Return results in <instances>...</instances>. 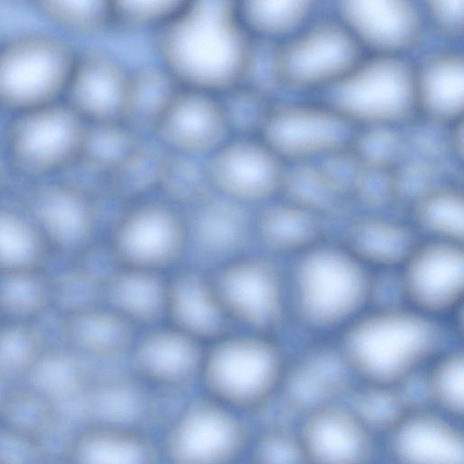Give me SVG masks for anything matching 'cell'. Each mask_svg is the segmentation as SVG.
Masks as SVG:
<instances>
[{"mask_svg": "<svg viewBox=\"0 0 464 464\" xmlns=\"http://www.w3.org/2000/svg\"><path fill=\"white\" fill-rule=\"evenodd\" d=\"M148 135L169 154L204 159L229 133L218 95L179 88Z\"/></svg>", "mask_w": 464, "mask_h": 464, "instance_id": "e0dca14e", "label": "cell"}, {"mask_svg": "<svg viewBox=\"0 0 464 464\" xmlns=\"http://www.w3.org/2000/svg\"><path fill=\"white\" fill-rule=\"evenodd\" d=\"M81 44L40 25L0 41V106L23 112L64 94Z\"/></svg>", "mask_w": 464, "mask_h": 464, "instance_id": "5b68a950", "label": "cell"}, {"mask_svg": "<svg viewBox=\"0 0 464 464\" xmlns=\"http://www.w3.org/2000/svg\"><path fill=\"white\" fill-rule=\"evenodd\" d=\"M5 34V33L3 32V30L0 27V41L2 40V38L4 37Z\"/></svg>", "mask_w": 464, "mask_h": 464, "instance_id": "db71d44e", "label": "cell"}, {"mask_svg": "<svg viewBox=\"0 0 464 464\" xmlns=\"http://www.w3.org/2000/svg\"><path fill=\"white\" fill-rule=\"evenodd\" d=\"M50 346L39 322L0 323V382H25Z\"/></svg>", "mask_w": 464, "mask_h": 464, "instance_id": "60d3db41", "label": "cell"}, {"mask_svg": "<svg viewBox=\"0 0 464 464\" xmlns=\"http://www.w3.org/2000/svg\"><path fill=\"white\" fill-rule=\"evenodd\" d=\"M286 278L289 312L314 332L341 331L374 293L371 269L341 242L323 238L293 256Z\"/></svg>", "mask_w": 464, "mask_h": 464, "instance_id": "3957f363", "label": "cell"}, {"mask_svg": "<svg viewBox=\"0 0 464 464\" xmlns=\"http://www.w3.org/2000/svg\"><path fill=\"white\" fill-rule=\"evenodd\" d=\"M427 26L443 38L456 41L462 37L464 0H416Z\"/></svg>", "mask_w": 464, "mask_h": 464, "instance_id": "681fc988", "label": "cell"}, {"mask_svg": "<svg viewBox=\"0 0 464 464\" xmlns=\"http://www.w3.org/2000/svg\"><path fill=\"white\" fill-rule=\"evenodd\" d=\"M6 178V169L3 160L0 158V188L4 185Z\"/></svg>", "mask_w": 464, "mask_h": 464, "instance_id": "f5cc1de1", "label": "cell"}, {"mask_svg": "<svg viewBox=\"0 0 464 464\" xmlns=\"http://www.w3.org/2000/svg\"><path fill=\"white\" fill-rule=\"evenodd\" d=\"M44 443L0 424V462L38 463L44 461Z\"/></svg>", "mask_w": 464, "mask_h": 464, "instance_id": "f907efd6", "label": "cell"}, {"mask_svg": "<svg viewBox=\"0 0 464 464\" xmlns=\"http://www.w3.org/2000/svg\"><path fill=\"white\" fill-rule=\"evenodd\" d=\"M416 115L440 126L462 121L464 60L454 49L437 50L413 65Z\"/></svg>", "mask_w": 464, "mask_h": 464, "instance_id": "d4e9b609", "label": "cell"}, {"mask_svg": "<svg viewBox=\"0 0 464 464\" xmlns=\"http://www.w3.org/2000/svg\"><path fill=\"white\" fill-rule=\"evenodd\" d=\"M179 87L162 66L150 57L132 66L124 121L148 135L156 119Z\"/></svg>", "mask_w": 464, "mask_h": 464, "instance_id": "d590c367", "label": "cell"}, {"mask_svg": "<svg viewBox=\"0 0 464 464\" xmlns=\"http://www.w3.org/2000/svg\"><path fill=\"white\" fill-rule=\"evenodd\" d=\"M418 241L410 221L369 212L349 221L340 242L372 270L398 268Z\"/></svg>", "mask_w": 464, "mask_h": 464, "instance_id": "83f0119b", "label": "cell"}, {"mask_svg": "<svg viewBox=\"0 0 464 464\" xmlns=\"http://www.w3.org/2000/svg\"><path fill=\"white\" fill-rule=\"evenodd\" d=\"M168 157L150 136L144 135L128 157L104 179L121 205L156 195Z\"/></svg>", "mask_w": 464, "mask_h": 464, "instance_id": "8d00e7d4", "label": "cell"}, {"mask_svg": "<svg viewBox=\"0 0 464 464\" xmlns=\"http://www.w3.org/2000/svg\"><path fill=\"white\" fill-rule=\"evenodd\" d=\"M135 327L103 303L63 314L62 343L84 360L111 361L128 354Z\"/></svg>", "mask_w": 464, "mask_h": 464, "instance_id": "484cf974", "label": "cell"}, {"mask_svg": "<svg viewBox=\"0 0 464 464\" xmlns=\"http://www.w3.org/2000/svg\"><path fill=\"white\" fill-rule=\"evenodd\" d=\"M209 193L203 159L168 153L157 195L184 211Z\"/></svg>", "mask_w": 464, "mask_h": 464, "instance_id": "ee69618b", "label": "cell"}, {"mask_svg": "<svg viewBox=\"0 0 464 464\" xmlns=\"http://www.w3.org/2000/svg\"><path fill=\"white\" fill-rule=\"evenodd\" d=\"M355 131V127L321 99L271 101L257 136L285 164H294L349 150Z\"/></svg>", "mask_w": 464, "mask_h": 464, "instance_id": "8fae6325", "label": "cell"}, {"mask_svg": "<svg viewBox=\"0 0 464 464\" xmlns=\"http://www.w3.org/2000/svg\"><path fill=\"white\" fill-rule=\"evenodd\" d=\"M218 97L229 135L257 136L271 102L267 93L244 83Z\"/></svg>", "mask_w": 464, "mask_h": 464, "instance_id": "7dc6e473", "label": "cell"}, {"mask_svg": "<svg viewBox=\"0 0 464 464\" xmlns=\"http://www.w3.org/2000/svg\"><path fill=\"white\" fill-rule=\"evenodd\" d=\"M430 362L425 391L431 408L452 419L461 417L464 405L462 351L440 352Z\"/></svg>", "mask_w": 464, "mask_h": 464, "instance_id": "7bdbcfd3", "label": "cell"}, {"mask_svg": "<svg viewBox=\"0 0 464 464\" xmlns=\"http://www.w3.org/2000/svg\"><path fill=\"white\" fill-rule=\"evenodd\" d=\"M142 136L124 121L87 123L79 160L106 177L128 157Z\"/></svg>", "mask_w": 464, "mask_h": 464, "instance_id": "b9f144b4", "label": "cell"}, {"mask_svg": "<svg viewBox=\"0 0 464 464\" xmlns=\"http://www.w3.org/2000/svg\"><path fill=\"white\" fill-rule=\"evenodd\" d=\"M248 451L258 463L295 464L305 462L296 430L273 425L264 430L253 441Z\"/></svg>", "mask_w": 464, "mask_h": 464, "instance_id": "c3c4849f", "label": "cell"}, {"mask_svg": "<svg viewBox=\"0 0 464 464\" xmlns=\"http://www.w3.org/2000/svg\"><path fill=\"white\" fill-rule=\"evenodd\" d=\"M203 162L211 192L247 208L280 195L286 164L258 136L229 135Z\"/></svg>", "mask_w": 464, "mask_h": 464, "instance_id": "7c38bea8", "label": "cell"}, {"mask_svg": "<svg viewBox=\"0 0 464 464\" xmlns=\"http://www.w3.org/2000/svg\"><path fill=\"white\" fill-rule=\"evenodd\" d=\"M270 46L271 81L291 92L320 93L363 55L358 43L335 16L314 18Z\"/></svg>", "mask_w": 464, "mask_h": 464, "instance_id": "ba28073f", "label": "cell"}, {"mask_svg": "<svg viewBox=\"0 0 464 464\" xmlns=\"http://www.w3.org/2000/svg\"><path fill=\"white\" fill-rule=\"evenodd\" d=\"M49 248L29 215L0 205V275L42 269Z\"/></svg>", "mask_w": 464, "mask_h": 464, "instance_id": "74e56055", "label": "cell"}, {"mask_svg": "<svg viewBox=\"0 0 464 464\" xmlns=\"http://www.w3.org/2000/svg\"><path fill=\"white\" fill-rule=\"evenodd\" d=\"M2 321H3V317H2V315H1V314H0V323H1Z\"/></svg>", "mask_w": 464, "mask_h": 464, "instance_id": "9f6ffc18", "label": "cell"}, {"mask_svg": "<svg viewBox=\"0 0 464 464\" xmlns=\"http://www.w3.org/2000/svg\"><path fill=\"white\" fill-rule=\"evenodd\" d=\"M396 462L462 464L464 438L453 419L433 408L410 406L385 433Z\"/></svg>", "mask_w": 464, "mask_h": 464, "instance_id": "603a6c76", "label": "cell"}, {"mask_svg": "<svg viewBox=\"0 0 464 464\" xmlns=\"http://www.w3.org/2000/svg\"><path fill=\"white\" fill-rule=\"evenodd\" d=\"M260 45L235 0H188L150 36L152 57L179 88L216 95L246 82Z\"/></svg>", "mask_w": 464, "mask_h": 464, "instance_id": "6da1fadb", "label": "cell"}, {"mask_svg": "<svg viewBox=\"0 0 464 464\" xmlns=\"http://www.w3.org/2000/svg\"><path fill=\"white\" fill-rule=\"evenodd\" d=\"M398 269L399 288L409 307L437 318L461 306L463 243L419 240Z\"/></svg>", "mask_w": 464, "mask_h": 464, "instance_id": "9a60e30c", "label": "cell"}, {"mask_svg": "<svg viewBox=\"0 0 464 464\" xmlns=\"http://www.w3.org/2000/svg\"><path fill=\"white\" fill-rule=\"evenodd\" d=\"M322 216L283 197L252 209L253 244L271 256H292L321 240Z\"/></svg>", "mask_w": 464, "mask_h": 464, "instance_id": "4316f807", "label": "cell"}, {"mask_svg": "<svg viewBox=\"0 0 464 464\" xmlns=\"http://www.w3.org/2000/svg\"><path fill=\"white\" fill-rule=\"evenodd\" d=\"M337 346L362 383L399 387L440 353L435 317L408 305L363 311L341 331Z\"/></svg>", "mask_w": 464, "mask_h": 464, "instance_id": "7a4b0ae2", "label": "cell"}, {"mask_svg": "<svg viewBox=\"0 0 464 464\" xmlns=\"http://www.w3.org/2000/svg\"><path fill=\"white\" fill-rule=\"evenodd\" d=\"M321 0H235L238 15L259 44H274L314 19Z\"/></svg>", "mask_w": 464, "mask_h": 464, "instance_id": "d6a6232c", "label": "cell"}, {"mask_svg": "<svg viewBox=\"0 0 464 464\" xmlns=\"http://www.w3.org/2000/svg\"><path fill=\"white\" fill-rule=\"evenodd\" d=\"M353 378L337 345H314L288 362L279 394L289 408L303 414L337 401L351 392Z\"/></svg>", "mask_w": 464, "mask_h": 464, "instance_id": "cb8c5ba5", "label": "cell"}, {"mask_svg": "<svg viewBox=\"0 0 464 464\" xmlns=\"http://www.w3.org/2000/svg\"><path fill=\"white\" fill-rule=\"evenodd\" d=\"M53 306L52 278L43 269L0 275L3 319L39 322Z\"/></svg>", "mask_w": 464, "mask_h": 464, "instance_id": "ab89813d", "label": "cell"}, {"mask_svg": "<svg viewBox=\"0 0 464 464\" xmlns=\"http://www.w3.org/2000/svg\"><path fill=\"white\" fill-rule=\"evenodd\" d=\"M28 202V215L50 247L79 254L92 246L99 213L85 189L72 184L44 185L32 192Z\"/></svg>", "mask_w": 464, "mask_h": 464, "instance_id": "ffe728a7", "label": "cell"}, {"mask_svg": "<svg viewBox=\"0 0 464 464\" xmlns=\"http://www.w3.org/2000/svg\"><path fill=\"white\" fill-rule=\"evenodd\" d=\"M250 441L243 413L202 393L171 418L160 451L173 463L220 464L239 458Z\"/></svg>", "mask_w": 464, "mask_h": 464, "instance_id": "30bf717a", "label": "cell"}, {"mask_svg": "<svg viewBox=\"0 0 464 464\" xmlns=\"http://www.w3.org/2000/svg\"><path fill=\"white\" fill-rule=\"evenodd\" d=\"M348 406L375 435L386 433L411 404L399 387L362 383Z\"/></svg>", "mask_w": 464, "mask_h": 464, "instance_id": "f6af8a7d", "label": "cell"}, {"mask_svg": "<svg viewBox=\"0 0 464 464\" xmlns=\"http://www.w3.org/2000/svg\"><path fill=\"white\" fill-rule=\"evenodd\" d=\"M209 273L231 324L268 335L282 327L290 313L287 278L273 256L250 250Z\"/></svg>", "mask_w": 464, "mask_h": 464, "instance_id": "9c48e42d", "label": "cell"}, {"mask_svg": "<svg viewBox=\"0 0 464 464\" xmlns=\"http://www.w3.org/2000/svg\"><path fill=\"white\" fill-rule=\"evenodd\" d=\"M86 126L66 102H53L20 112L9 131V155L24 171H54L79 160Z\"/></svg>", "mask_w": 464, "mask_h": 464, "instance_id": "5bb4252c", "label": "cell"}, {"mask_svg": "<svg viewBox=\"0 0 464 464\" xmlns=\"http://www.w3.org/2000/svg\"><path fill=\"white\" fill-rule=\"evenodd\" d=\"M296 430L305 462L362 463L374 453V434L338 401L304 412Z\"/></svg>", "mask_w": 464, "mask_h": 464, "instance_id": "44dd1931", "label": "cell"}, {"mask_svg": "<svg viewBox=\"0 0 464 464\" xmlns=\"http://www.w3.org/2000/svg\"><path fill=\"white\" fill-rule=\"evenodd\" d=\"M163 322L204 344L229 331L231 324L210 273L182 263L166 274Z\"/></svg>", "mask_w": 464, "mask_h": 464, "instance_id": "7402d4cb", "label": "cell"}, {"mask_svg": "<svg viewBox=\"0 0 464 464\" xmlns=\"http://www.w3.org/2000/svg\"><path fill=\"white\" fill-rule=\"evenodd\" d=\"M188 255L215 267L251 250L252 209L214 194L184 210Z\"/></svg>", "mask_w": 464, "mask_h": 464, "instance_id": "d6986e66", "label": "cell"}, {"mask_svg": "<svg viewBox=\"0 0 464 464\" xmlns=\"http://www.w3.org/2000/svg\"><path fill=\"white\" fill-rule=\"evenodd\" d=\"M31 0H0L1 4L8 5H25L28 7Z\"/></svg>", "mask_w": 464, "mask_h": 464, "instance_id": "816d5d0a", "label": "cell"}, {"mask_svg": "<svg viewBox=\"0 0 464 464\" xmlns=\"http://www.w3.org/2000/svg\"><path fill=\"white\" fill-rule=\"evenodd\" d=\"M335 17L362 51L405 55L427 24L416 0H334Z\"/></svg>", "mask_w": 464, "mask_h": 464, "instance_id": "2e32d148", "label": "cell"}, {"mask_svg": "<svg viewBox=\"0 0 464 464\" xmlns=\"http://www.w3.org/2000/svg\"><path fill=\"white\" fill-rule=\"evenodd\" d=\"M160 456V448L141 428L92 422L77 430L64 450V457L73 463H150Z\"/></svg>", "mask_w": 464, "mask_h": 464, "instance_id": "f1b7e54d", "label": "cell"}, {"mask_svg": "<svg viewBox=\"0 0 464 464\" xmlns=\"http://www.w3.org/2000/svg\"><path fill=\"white\" fill-rule=\"evenodd\" d=\"M320 95L356 129L400 128L416 115L413 64L403 55H362Z\"/></svg>", "mask_w": 464, "mask_h": 464, "instance_id": "8992f818", "label": "cell"}, {"mask_svg": "<svg viewBox=\"0 0 464 464\" xmlns=\"http://www.w3.org/2000/svg\"><path fill=\"white\" fill-rule=\"evenodd\" d=\"M106 250L116 266L167 274L188 255L184 211L157 194L122 204Z\"/></svg>", "mask_w": 464, "mask_h": 464, "instance_id": "52a82bcc", "label": "cell"}, {"mask_svg": "<svg viewBox=\"0 0 464 464\" xmlns=\"http://www.w3.org/2000/svg\"><path fill=\"white\" fill-rule=\"evenodd\" d=\"M166 274L114 265L102 288V303L136 327L163 322Z\"/></svg>", "mask_w": 464, "mask_h": 464, "instance_id": "f546056e", "label": "cell"}, {"mask_svg": "<svg viewBox=\"0 0 464 464\" xmlns=\"http://www.w3.org/2000/svg\"><path fill=\"white\" fill-rule=\"evenodd\" d=\"M204 347L163 322L143 328L127 354L130 372L149 389H184L198 380Z\"/></svg>", "mask_w": 464, "mask_h": 464, "instance_id": "ac0fdd59", "label": "cell"}, {"mask_svg": "<svg viewBox=\"0 0 464 464\" xmlns=\"http://www.w3.org/2000/svg\"><path fill=\"white\" fill-rule=\"evenodd\" d=\"M59 406L27 382L3 392L0 424L44 443L56 429Z\"/></svg>", "mask_w": 464, "mask_h": 464, "instance_id": "f35d334b", "label": "cell"}, {"mask_svg": "<svg viewBox=\"0 0 464 464\" xmlns=\"http://www.w3.org/2000/svg\"><path fill=\"white\" fill-rule=\"evenodd\" d=\"M1 385H2V383L0 382V401H1V398H2L3 392H4V391L2 390V388H1Z\"/></svg>", "mask_w": 464, "mask_h": 464, "instance_id": "11a10c76", "label": "cell"}, {"mask_svg": "<svg viewBox=\"0 0 464 464\" xmlns=\"http://www.w3.org/2000/svg\"><path fill=\"white\" fill-rule=\"evenodd\" d=\"M288 362L274 335L229 330L205 344L198 382L203 394L244 414L279 394Z\"/></svg>", "mask_w": 464, "mask_h": 464, "instance_id": "277c9868", "label": "cell"}, {"mask_svg": "<svg viewBox=\"0 0 464 464\" xmlns=\"http://www.w3.org/2000/svg\"><path fill=\"white\" fill-rule=\"evenodd\" d=\"M41 25L84 44L114 32L111 0H31Z\"/></svg>", "mask_w": 464, "mask_h": 464, "instance_id": "1f68e13d", "label": "cell"}, {"mask_svg": "<svg viewBox=\"0 0 464 464\" xmlns=\"http://www.w3.org/2000/svg\"><path fill=\"white\" fill-rule=\"evenodd\" d=\"M149 390L130 372L92 379L81 399L86 422L141 428Z\"/></svg>", "mask_w": 464, "mask_h": 464, "instance_id": "4dcf8cb0", "label": "cell"}, {"mask_svg": "<svg viewBox=\"0 0 464 464\" xmlns=\"http://www.w3.org/2000/svg\"><path fill=\"white\" fill-rule=\"evenodd\" d=\"M86 360L63 343L49 346L24 382H27L59 407L81 400L92 376Z\"/></svg>", "mask_w": 464, "mask_h": 464, "instance_id": "e575fe53", "label": "cell"}, {"mask_svg": "<svg viewBox=\"0 0 464 464\" xmlns=\"http://www.w3.org/2000/svg\"><path fill=\"white\" fill-rule=\"evenodd\" d=\"M410 222L426 238L463 243L464 197L450 183H434L413 198Z\"/></svg>", "mask_w": 464, "mask_h": 464, "instance_id": "836d02e7", "label": "cell"}, {"mask_svg": "<svg viewBox=\"0 0 464 464\" xmlns=\"http://www.w3.org/2000/svg\"><path fill=\"white\" fill-rule=\"evenodd\" d=\"M134 63L108 38L81 44L65 102L86 123L124 121Z\"/></svg>", "mask_w": 464, "mask_h": 464, "instance_id": "4fadbf2b", "label": "cell"}, {"mask_svg": "<svg viewBox=\"0 0 464 464\" xmlns=\"http://www.w3.org/2000/svg\"><path fill=\"white\" fill-rule=\"evenodd\" d=\"M188 0H111L114 31L150 37Z\"/></svg>", "mask_w": 464, "mask_h": 464, "instance_id": "bcb514c9", "label": "cell"}]
</instances>
